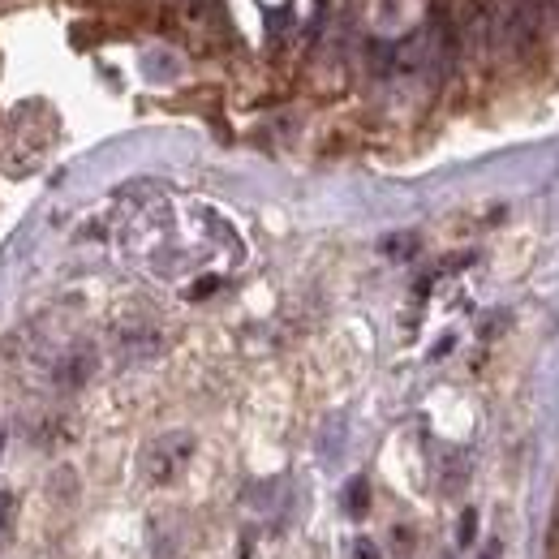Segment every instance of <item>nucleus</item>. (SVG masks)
<instances>
[{"label":"nucleus","mask_w":559,"mask_h":559,"mask_svg":"<svg viewBox=\"0 0 559 559\" xmlns=\"http://www.w3.org/2000/svg\"><path fill=\"white\" fill-rule=\"evenodd\" d=\"M13 525V495H0V534Z\"/></svg>","instance_id":"nucleus-5"},{"label":"nucleus","mask_w":559,"mask_h":559,"mask_svg":"<svg viewBox=\"0 0 559 559\" xmlns=\"http://www.w3.org/2000/svg\"><path fill=\"white\" fill-rule=\"evenodd\" d=\"M495 555H499V542H491V547H486V555H482V559H495Z\"/></svg>","instance_id":"nucleus-6"},{"label":"nucleus","mask_w":559,"mask_h":559,"mask_svg":"<svg viewBox=\"0 0 559 559\" xmlns=\"http://www.w3.org/2000/svg\"><path fill=\"white\" fill-rule=\"evenodd\" d=\"M190 456H194V439L185 435V430H172V435H160L147 452H142V473H147L151 482H172Z\"/></svg>","instance_id":"nucleus-1"},{"label":"nucleus","mask_w":559,"mask_h":559,"mask_svg":"<svg viewBox=\"0 0 559 559\" xmlns=\"http://www.w3.org/2000/svg\"><path fill=\"white\" fill-rule=\"evenodd\" d=\"M473 542H478V512L465 508V512H461V521H456V547L469 551Z\"/></svg>","instance_id":"nucleus-2"},{"label":"nucleus","mask_w":559,"mask_h":559,"mask_svg":"<svg viewBox=\"0 0 559 559\" xmlns=\"http://www.w3.org/2000/svg\"><path fill=\"white\" fill-rule=\"evenodd\" d=\"M0 452H5V439H0Z\"/></svg>","instance_id":"nucleus-7"},{"label":"nucleus","mask_w":559,"mask_h":559,"mask_svg":"<svg viewBox=\"0 0 559 559\" xmlns=\"http://www.w3.org/2000/svg\"><path fill=\"white\" fill-rule=\"evenodd\" d=\"M353 559H383V551L370 538H353Z\"/></svg>","instance_id":"nucleus-4"},{"label":"nucleus","mask_w":559,"mask_h":559,"mask_svg":"<svg viewBox=\"0 0 559 559\" xmlns=\"http://www.w3.org/2000/svg\"><path fill=\"white\" fill-rule=\"evenodd\" d=\"M366 499H370L366 478H353V482H349V491H344V508H349L353 516H362V512H366Z\"/></svg>","instance_id":"nucleus-3"}]
</instances>
